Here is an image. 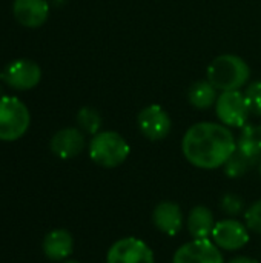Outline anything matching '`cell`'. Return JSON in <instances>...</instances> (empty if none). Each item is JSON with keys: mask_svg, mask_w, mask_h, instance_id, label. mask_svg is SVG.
I'll return each mask as SVG.
<instances>
[{"mask_svg": "<svg viewBox=\"0 0 261 263\" xmlns=\"http://www.w3.org/2000/svg\"><path fill=\"white\" fill-rule=\"evenodd\" d=\"M229 263H260L258 260L252 259V257H248V256H238V257H234Z\"/></svg>", "mask_w": 261, "mask_h": 263, "instance_id": "cell-23", "label": "cell"}, {"mask_svg": "<svg viewBox=\"0 0 261 263\" xmlns=\"http://www.w3.org/2000/svg\"><path fill=\"white\" fill-rule=\"evenodd\" d=\"M85 134L80 128H63L52 136L49 148L54 156L68 160L77 157L85 149Z\"/></svg>", "mask_w": 261, "mask_h": 263, "instance_id": "cell-11", "label": "cell"}, {"mask_svg": "<svg viewBox=\"0 0 261 263\" xmlns=\"http://www.w3.org/2000/svg\"><path fill=\"white\" fill-rule=\"evenodd\" d=\"M245 97L251 114L261 117V80L252 82L245 89Z\"/></svg>", "mask_w": 261, "mask_h": 263, "instance_id": "cell-21", "label": "cell"}, {"mask_svg": "<svg viewBox=\"0 0 261 263\" xmlns=\"http://www.w3.org/2000/svg\"><path fill=\"white\" fill-rule=\"evenodd\" d=\"M215 112L220 123L228 128H243L248 125V119L251 116L245 92L242 91L220 92L215 102Z\"/></svg>", "mask_w": 261, "mask_h": 263, "instance_id": "cell-5", "label": "cell"}, {"mask_svg": "<svg viewBox=\"0 0 261 263\" xmlns=\"http://www.w3.org/2000/svg\"><path fill=\"white\" fill-rule=\"evenodd\" d=\"M215 223L212 211L205 205L194 206L186 217V228L192 239H211Z\"/></svg>", "mask_w": 261, "mask_h": 263, "instance_id": "cell-15", "label": "cell"}, {"mask_svg": "<svg viewBox=\"0 0 261 263\" xmlns=\"http://www.w3.org/2000/svg\"><path fill=\"white\" fill-rule=\"evenodd\" d=\"M237 151L243 156L260 162L261 159V125H245L237 139Z\"/></svg>", "mask_w": 261, "mask_h": 263, "instance_id": "cell-16", "label": "cell"}, {"mask_svg": "<svg viewBox=\"0 0 261 263\" xmlns=\"http://www.w3.org/2000/svg\"><path fill=\"white\" fill-rule=\"evenodd\" d=\"M31 116L26 105L17 97H0V140L14 142L29 128Z\"/></svg>", "mask_w": 261, "mask_h": 263, "instance_id": "cell-4", "label": "cell"}, {"mask_svg": "<svg viewBox=\"0 0 261 263\" xmlns=\"http://www.w3.org/2000/svg\"><path fill=\"white\" fill-rule=\"evenodd\" d=\"M0 97H2V88H0Z\"/></svg>", "mask_w": 261, "mask_h": 263, "instance_id": "cell-26", "label": "cell"}, {"mask_svg": "<svg viewBox=\"0 0 261 263\" xmlns=\"http://www.w3.org/2000/svg\"><path fill=\"white\" fill-rule=\"evenodd\" d=\"M106 263H155L149 245L137 237H123L111 245Z\"/></svg>", "mask_w": 261, "mask_h": 263, "instance_id": "cell-6", "label": "cell"}, {"mask_svg": "<svg viewBox=\"0 0 261 263\" xmlns=\"http://www.w3.org/2000/svg\"><path fill=\"white\" fill-rule=\"evenodd\" d=\"M45 256L52 262H62L68 259L74 251V239L72 234L63 228H57L49 231L42 243Z\"/></svg>", "mask_w": 261, "mask_h": 263, "instance_id": "cell-14", "label": "cell"}, {"mask_svg": "<svg viewBox=\"0 0 261 263\" xmlns=\"http://www.w3.org/2000/svg\"><path fill=\"white\" fill-rule=\"evenodd\" d=\"M63 263H78V262H75V260H66V262H63Z\"/></svg>", "mask_w": 261, "mask_h": 263, "instance_id": "cell-25", "label": "cell"}, {"mask_svg": "<svg viewBox=\"0 0 261 263\" xmlns=\"http://www.w3.org/2000/svg\"><path fill=\"white\" fill-rule=\"evenodd\" d=\"M172 263H225V257L211 239H192L174 253Z\"/></svg>", "mask_w": 261, "mask_h": 263, "instance_id": "cell-9", "label": "cell"}, {"mask_svg": "<svg viewBox=\"0 0 261 263\" xmlns=\"http://www.w3.org/2000/svg\"><path fill=\"white\" fill-rule=\"evenodd\" d=\"M0 77L11 88L18 91H26L38 85L42 79V69L35 62L29 59H18L11 62L0 74Z\"/></svg>", "mask_w": 261, "mask_h": 263, "instance_id": "cell-10", "label": "cell"}, {"mask_svg": "<svg viewBox=\"0 0 261 263\" xmlns=\"http://www.w3.org/2000/svg\"><path fill=\"white\" fill-rule=\"evenodd\" d=\"M258 171H260V176H261V159H260V162H258Z\"/></svg>", "mask_w": 261, "mask_h": 263, "instance_id": "cell-24", "label": "cell"}, {"mask_svg": "<svg viewBox=\"0 0 261 263\" xmlns=\"http://www.w3.org/2000/svg\"><path fill=\"white\" fill-rule=\"evenodd\" d=\"M211 237L220 250L238 251L249 243V230L235 217H229L215 223Z\"/></svg>", "mask_w": 261, "mask_h": 263, "instance_id": "cell-8", "label": "cell"}, {"mask_svg": "<svg viewBox=\"0 0 261 263\" xmlns=\"http://www.w3.org/2000/svg\"><path fill=\"white\" fill-rule=\"evenodd\" d=\"M137 126L140 133L152 142L163 140L172 129L171 116L160 105H149L137 116Z\"/></svg>", "mask_w": 261, "mask_h": 263, "instance_id": "cell-7", "label": "cell"}, {"mask_svg": "<svg viewBox=\"0 0 261 263\" xmlns=\"http://www.w3.org/2000/svg\"><path fill=\"white\" fill-rule=\"evenodd\" d=\"M245 225L249 231L261 234V199L245 211Z\"/></svg>", "mask_w": 261, "mask_h": 263, "instance_id": "cell-22", "label": "cell"}, {"mask_svg": "<svg viewBox=\"0 0 261 263\" xmlns=\"http://www.w3.org/2000/svg\"><path fill=\"white\" fill-rule=\"evenodd\" d=\"M102 116L100 112L92 108V106H83L78 112H77V123L78 128L91 136H95L97 133H100L102 128Z\"/></svg>", "mask_w": 261, "mask_h": 263, "instance_id": "cell-19", "label": "cell"}, {"mask_svg": "<svg viewBox=\"0 0 261 263\" xmlns=\"http://www.w3.org/2000/svg\"><path fill=\"white\" fill-rule=\"evenodd\" d=\"M217 91L218 89L209 80H198L191 85L188 91V100L197 109H209L218 99Z\"/></svg>", "mask_w": 261, "mask_h": 263, "instance_id": "cell-17", "label": "cell"}, {"mask_svg": "<svg viewBox=\"0 0 261 263\" xmlns=\"http://www.w3.org/2000/svg\"><path fill=\"white\" fill-rule=\"evenodd\" d=\"M206 76L220 92L240 91L251 77V68L240 55L222 54L211 62Z\"/></svg>", "mask_w": 261, "mask_h": 263, "instance_id": "cell-2", "label": "cell"}, {"mask_svg": "<svg viewBox=\"0 0 261 263\" xmlns=\"http://www.w3.org/2000/svg\"><path fill=\"white\" fill-rule=\"evenodd\" d=\"M235 151L237 140L232 131L223 123H195L182 139V153L185 159L200 170H217L225 166Z\"/></svg>", "mask_w": 261, "mask_h": 263, "instance_id": "cell-1", "label": "cell"}, {"mask_svg": "<svg viewBox=\"0 0 261 263\" xmlns=\"http://www.w3.org/2000/svg\"><path fill=\"white\" fill-rule=\"evenodd\" d=\"M220 208L222 211L229 216V217H237L242 213H245V200L235 194V193H228L222 197L220 200Z\"/></svg>", "mask_w": 261, "mask_h": 263, "instance_id": "cell-20", "label": "cell"}, {"mask_svg": "<svg viewBox=\"0 0 261 263\" xmlns=\"http://www.w3.org/2000/svg\"><path fill=\"white\" fill-rule=\"evenodd\" d=\"M152 223L160 233L166 236H177L185 227V214L178 203L165 200L154 208Z\"/></svg>", "mask_w": 261, "mask_h": 263, "instance_id": "cell-12", "label": "cell"}, {"mask_svg": "<svg viewBox=\"0 0 261 263\" xmlns=\"http://www.w3.org/2000/svg\"><path fill=\"white\" fill-rule=\"evenodd\" d=\"M14 17L26 28L42 26L49 15V5L46 0H14Z\"/></svg>", "mask_w": 261, "mask_h": 263, "instance_id": "cell-13", "label": "cell"}, {"mask_svg": "<svg viewBox=\"0 0 261 263\" xmlns=\"http://www.w3.org/2000/svg\"><path fill=\"white\" fill-rule=\"evenodd\" d=\"M258 165V162H255V160H252V159H249V157H246V156H243L240 151H235L231 157H229V160L225 163V173H226V176L228 177H231V179H238V177H243L246 173H249L254 166H257Z\"/></svg>", "mask_w": 261, "mask_h": 263, "instance_id": "cell-18", "label": "cell"}, {"mask_svg": "<svg viewBox=\"0 0 261 263\" xmlns=\"http://www.w3.org/2000/svg\"><path fill=\"white\" fill-rule=\"evenodd\" d=\"M89 157L102 168H117L131 154L126 139L115 131H100L89 142Z\"/></svg>", "mask_w": 261, "mask_h": 263, "instance_id": "cell-3", "label": "cell"}]
</instances>
